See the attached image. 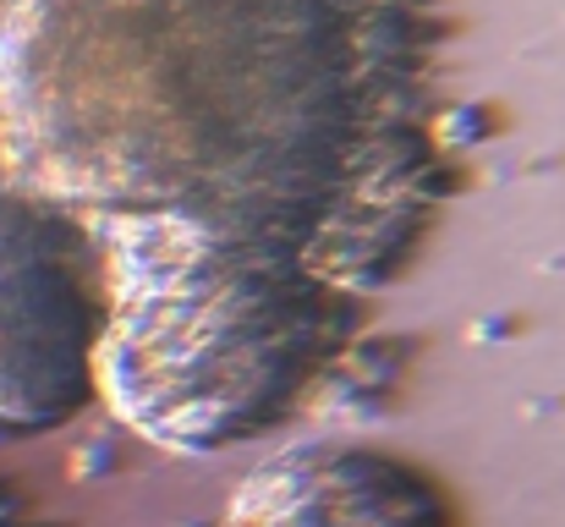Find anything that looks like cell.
<instances>
[{
	"label": "cell",
	"mask_w": 565,
	"mask_h": 527,
	"mask_svg": "<svg viewBox=\"0 0 565 527\" xmlns=\"http://www.w3.org/2000/svg\"><path fill=\"white\" fill-rule=\"evenodd\" d=\"M390 0H0V214L105 319L166 445L286 412L412 181Z\"/></svg>",
	"instance_id": "6da1fadb"
},
{
	"label": "cell",
	"mask_w": 565,
	"mask_h": 527,
	"mask_svg": "<svg viewBox=\"0 0 565 527\" xmlns=\"http://www.w3.org/2000/svg\"><path fill=\"white\" fill-rule=\"evenodd\" d=\"M236 527H439L428 500L401 473H374V462H291L269 467Z\"/></svg>",
	"instance_id": "7a4b0ae2"
}]
</instances>
